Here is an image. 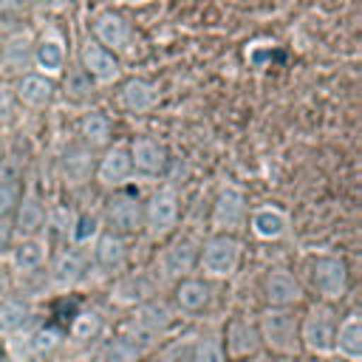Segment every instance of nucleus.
I'll return each mask as SVG.
<instances>
[{"label": "nucleus", "instance_id": "nucleus-1", "mask_svg": "<svg viewBox=\"0 0 362 362\" xmlns=\"http://www.w3.org/2000/svg\"><path fill=\"white\" fill-rule=\"evenodd\" d=\"M173 322H175V308H173V303L156 294V297H150V300L133 305V314H130V320L124 322L122 334H124L133 345H139V348L147 354V351L170 331Z\"/></svg>", "mask_w": 362, "mask_h": 362}, {"label": "nucleus", "instance_id": "nucleus-2", "mask_svg": "<svg viewBox=\"0 0 362 362\" xmlns=\"http://www.w3.org/2000/svg\"><path fill=\"white\" fill-rule=\"evenodd\" d=\"M243 257V243L235 232H212L198 243V272L206 280H226L238 272Z\"/></svg>", "mask_w": 362, "mask_h": 362}, {"label": "nucleus", "instance_id": "nucleus-3", "mask_svg": "<svg viewBox=\"0 0 362 362\" xmlns=\"http://www.w3.org/2000/svg\"><path fill=\"white\" fill-rule=\"evenodd\" d=\"M260 345L280 356L300 354V314L294 308H266L257 314Z\"/></svg>", "mask_w": 362, "mask_h": 362}, {"label": "nucleus", "instance_id": "nucleus-4", "mask_svg": "<svg viewBox=\"0 0 362 362\" xmlns=\"http://www.w3.org/2000/svg\"><path fill=\"white\" fill-rule=\"evenodd\" d=\"M337 311L334 303H314L300 317V351L311 356H334V334H337Z\"/></svg>", "mask_w": 362, "mask_h": 362}, {"label": "nucleus", "instance_id": "nucleus-5", "mask_svg": "<svg viewBox=\"0 0 362 362\" xmlns=\"http://www.w3.org/2000/svg\"><path fill=\"white\" fill-rule=\"evenodd\" d=\"M181 195L175 187H158L141 201V229L150 238H167L178 226Z\"/></svg>", "mask_w": 362, "mask_h": 362}, {"label": "nucleus", "instance_id": "nucleus-6", "mask_svg": "<svg viewBox=\"0 0 362 362\" xmlns=\"http://www.w3.org/2000/svg\"><path fill=\"white\" fill-rule=\"evenodd\" d=\"M195 266H198V243L187 235L173 238L156 255V277H161L164 283H178L189 277Z\"/></svg>", "mask_w": 362, "mask_h": 362}, {"label": "nucleus", "instance_id": "nucleus-7", "mask_svg": "<svg viewBox=\"0 0 362 362\" xmlns=\"http://www.w3.org/2000/svg\"><path fill=\"white\" fill-rule=\"evenodd\" d=\"M311 286L322 303H337L345 297L351 286V272L345 257L339 255H320L311 263Z\"/></svg>", "mask_w": 362, "mask_h": 362}, {"label": "nucleus", "instance_id": "nucleus-8", "mask_svg": "<svg viewBox=\"0 0 362 362\" xmlns=\"http://www.w3.org/2000/svg\"><path fill=\"white\" fill-rule=\"evenodd\" d=\"M90 40H96L99 45H105L107 51H113L119 57V54L130 51L136 34H133V25L124 14H119L113 8H102L90 20Z\"/></svg>", "mask_w": 362, "mask_h": 362}, {"label": "nucleus", "instance_id": "nucleus-9", "mask_svg": "<svg viewBox=\"0 0 362 362\" xmlns=\"http://www.w3.org/2000/svg\"><path fill=\"white\" fill-rule=\"evenodd\" d=\"M105 232H113L119 238H130L141 232V201L130 192H113L102 212Z\"/></svg>", "mask_w": 362, "mask_h": 362}, {"label": "nucleus", "instance_id": "nucleus-10", "mask_svg": "<svg viewBox=\"0 0 362 362\" xmlns=\"http://www.w3.org/2000/svg\"><path fill=\"white\" fill-rule=\"evenodd\" d=\"M249 215V198L238 184H223L212 201V229L235 232Z\"/></svg>", "mask_w": 362, "mask_h": 362}, {"label": "nucleus", "instance_id": "nucleus-11", "mask_svg": "<svg viewBox=\"0 0 362 362\" xmlns=\"http://www.w3.org/2000/svg\"><path fill=\"white\" fill-rule=\"evenodd\" d=\"M260 294L266 308H294L303 300V286L294 277V272H288L286 266H272L263 274Z\"/></svg>", "mask_w": 362, "mask_h": 362}, {"label": "nucleus", "instance_id": "nucleus-12", "mask_svg": "<svg viewBox=\"0 0 362 362\" xmlns=\"http://www.w3.org/2000/svg\"><path fill=\"white\" fill-rule=\"evenodd\" d=\"M127 156H130V164H133V175L139 173L144 178L164 175V170L170 164V150L156 136H136L127 144Z\"/></svg>", "mask_w": 362, "mask_h": 362}, {"label": "nucleus", "instance_id": "nucleus-13", "mask_svg": "<svg viewBox=\"0 0 362 362\" xmlns=\"http://www.w3.org/2000/svg\"><path fill=\"white\" fill-rule=\"evenodd\" d=\"M223 351H226V359H249L255 356L263 345H260V334H257V322L255 317H246V314H238L226 322V331H223Z\"/></svg>", "mask_w": 362, "mask_h": 362}, {"label": "nucleus", "instance_id": "nucleus-14", "mask_svg": "<svg viewBox=\"0 0 362 362\" xmlns=\"http://www.w3.org/2000/svg\"><path fill=\"white\" fill-rule=\"evenodd\" d=\"M90 79L93 85H110L122 76V62L113 51H107L105 45H99L96 40H85L79 48V62H76Z\"/></svg>", "mask_w": 362, "mask_h": 362}, {"label": "nucleus", "instance_id": "nucleus-15", "mask_svg": "<svg viewBox=\"0 0 362 362\" xmlns=\"http://www.w3.org/2000/svg\"><path fill=\"white\" fill-rule=\"evenodd\" d=\"M90 263L102 277H116L127 269V243L113 232H99L90 240Z\"/></svg>", "mask_w": 362, "mask_h": 362}, {"label": "nucleus", "instance_id": "nucleus-16", "mask_svg": "<svg viewBox=\"0 0 362 362\" xmlns=\"http://www.w3.org/2000/svg\"><path fill=\"white\" fill-rule=\"evenodd\" d=\"M85 272H88V257L76 246H65L48 263V283L59 291H68L85 280Z\"/></svg>", "mask_w": 362, "mask_h": 362}, {"label": "nucleus", "instance_id": "nucleus-17", "mask_svg": "<svg viewBox=\"0 0 362 362\" xmlns=\"http://www.w3.org/2000/svg\"><path fill=\"white\" fill-rule=\"evenodd\" d=\"M93 178L105 189H116V187L127 184L133 178V164H130V156H127V144L105 147V153L96 158Z\"/></svg>", "mask_w": 362, "mask_h": 362}, {"label": "nucleus", "instance_id": "nucleus-18", "mask_svg": "<svg viewBox=\"0 0 362 362\" xmlns=\"http://www.w3.org/2000/svg\"><path fill=\"white\" fill-rule=\"evenodd\" d=\"M8 221H11V229H14V238H34V235H42V229L48 223V209H45L42 198L28 189V192L20 195Z\"/></svg>", "mask_w": 362, "mask_h": 362}, {"label": "nucleus", "instance_id": "nucleus-19", "mask_svg": "<svg viewBox=\"0 0 362 362\" xmlns=\"http://www.w3.org/2000/svg\"><path fill=\"white\" fill-rule=\"evenodd\" d=\"M8 269L11 274H37L48 263V240L42 235L34 238H14L8 255Z\"/></svg>", "mask_w": 362, "mask_h": 362}, {"label": "nucleus", "instance_id": "nucleus-20", "mask_svg": "<svg viewBox=\"0 0 362 362\" xmlns=\"http://www.w3.org/2000/svg\"><path fill=\"white\" fill-rule=\"evenodd\" d=\"M150 297H156V277L147 272H122L110 286V300L116 305L133 308Z\"/></svg>", "mask_w": 362, "mask_h": 362}, {"label": "nucleus", "instance_id": "nucleus-21", "mask_svg": "<svg viewBox=\"0 0 362 362\" xmlns=\"http://www.w3.org/2000/svg\"><path fill=\"white\" fill-rule=\"evenodd\" d=\"M11 88H14V99L28 110H45L57 96V82L37 71L17 76V82Z\"/></svg>", "mask_w": 362, "mask_h": 362}, {"label": "nucleus", "instance_id": "nucleus-22", "mask_svg": "<svg viewBox=\"0 0 362 362\" xmlns=\"http://www.w3.org/2000/svg\"><path fill=\"white\" fill-rule=\"evenodd\" d=\"M93 167H96V156L88 144L74 141L62 150L59 156V175L68 187H82L93 178Z\"/></svg>", "mask_w": 362, "mask_h": 362}, {"label": "nucleus", "instance_id": "nucleus-23", "mask_svg": "<svg viewBox=\"0 0 362 362\" xmlns=\"http://www.w3.org/2000/svg\"><path fill=\"white\" fill-rule=\"evenodd\" d=\"M0 68L11 76H23L34 71V37L25 31L8 34L0 42Z\"/></svg>", "mask_w": 362, "mask_h": 362}, {"label": "nucleus", "instance_id": "nucleus-24", "mask_svg": "<svg viewBox=\"0 0 362 362\" xmlns=\"http://www.w3.org/2000/svg\"><path fill=\"white\" fill-rule=\"evenodd\" d=\"M249 232L257 240H280L288 235L291 229V218L286 209H280L277 204H260L255 206L249 215Z\"/></svg>", "mask_w": 362, "mask_h": 362}, {"label": "nucleus", "instance_id": "nucleus-25", "mask_svg": "<svg viewBox=\"0 0 362 362\" xmlns=\"http://www.w3.org/2000/svg\"><path fill=\"white\" fill-rule=\"evenodd\" d=\"M212 303V286L206 277H184L173 288V308L181 314H201Z\"/></svg>", "mask_w": 362, "mask_h": 362}, {"label": "nucleus", "instance_id": "nucleus-26", "mask_svg": "<svg viewBox=\"0 0 362 362\" xmlns=\"http://www.w3.org/2000/svg\"><path fill=\"white\" fill-rule=\"evenodd\" d=\"M65 65H68L65 42L57 34H42L40 40H34V71L37 74L48 79H59Z\"/></svg>", "mask_w": 362, "mask_h": 362}, {"label": "nucleus", "instance_id": "nucleus-27", "mask_svg": "<svg viewBox=\"0 0 362 362\" xmlns=\"http://www.w3.org/2000/svg\"><path fill=\"white\" fill-rule=\"evenodd\" d=\"M116 99H119L122 110H127V113H147L158 105V85L144 76H130L119 85Z\"/></svg>", "mask_w": 362, "mask_h": 362}, {"label": "nucleus", "instance_id": "nucleus-28", "mask_svg": "<svg viewBox=\"0 0 362 362\" xmlns=\"http://www.w3.org/2000/svg\"><path fill=\"white\" fill-rule=\"evenodd\" d=\"M334 354L342 356L345 362H362V317H359V311H351L337 322Z\"/></svg>", "mask_w": 362, "mask_h": 362}, {"label": "nucleus", "instance_id": "nucleus-29", "mask_svg": "<svg viewBox=\"0 0 362 362\" xmlns=\"http://www.w3.org/2000/svg\"><path fill=\"white\" fill-rule=\"evenodd\" d=\"M79 141L88 144L90 150H99V147H107L110 139H113V122L105 110L99 107H88L82 116H79Z\"/></svg>", "mask_w": 362, "mask_h": 362}, {"label": "nucleus", "instance_id": "nucleus-30", "mask_svg": "<svg viewBox=\"0 0 362 362\" xmlns=\"http://www.w3.org/2000/svg\"><path fill=\"white\" fill-rule=\"evenodd\" d=\"M34 308L25 297H3L0 300V337H17L28 328Z\"/></svg>", "mask_w": 362, "mask_h": 362}, {"label": "nucleus", "instance_id": "nucleus-31", "mask_svg": "<svg viewBox=\"0 0 362 362\" xmlns=\"http://www.w3.org/2000/svg\"><path fill=\"white\" fill-rule=\"evenodd\" d=\"M93 90H96L93 79L79 65H65V71H62V93H65L68 102L85 105L93 96Z\"/></svg>", "mask_w": 362, "mask_h": 362}, {"label": "nucleus", "instance_id": "nucleus-32", "mask_svg": "<svg viewBox=\"0 0 362 362\" xmlns=\"http://www.w3.org/2000/svg\"><path fill=\"white\" fill-rule=\"evenodd\" d=\"M141 359H144V351L139 345H133L124 334L110 337L99 348V356H96V362H141Z\"/></svg>", "mask_w": 362, "mask_h": 362}, {"label": "nucleus", "instance_id": "nucleus-33", "mask_svg": "<svg viewBox=\"0 0 362 362\" xmlns=\"http://www.w3.org/2000/svg\"><path fill=\"white\" fill-rule=\"evenodd\" d=\"M189 362H226L221 334H201L189 348Z\"/></svg>", "mask_w": 362, "mask_h": 362}, {"label": "nucleus", "instance_id": "nucleus-34", "mask_svg": "<svg viewBox=\"0 0 362 362\" xmlns=\"http://www.w3.org/2000/svg\"><path fill=\"white\" fill-rule=\"evenodd\" d=\"M99 334H102V320H99L96 311H82V314L74 320V325H71V337H74L76 342L96 339Z\"/></svg>", "mask_w": 362, "mask_h": 362}, {"label": "nucleus", "instance_id": "nucleus-35", "mask_svg": "<svg viewBox=\"0 0 362 362\" xmlns=\"http://www.w3.org/2000/svg\"><path fill=\"white\" fill-rule=\"evenodd\" d=\"M68 232H71V238H74V243H90L99 232H102V226H99V218L96 215H76L74 221H71V226H68Z\"/></svg>", "mask_w": 362, "mask_h": 362}, {"label": "nucleus", "instance_id": "nucleus-36", "mask_svg": "<svg viewBox=\"0 0 362 362\" xmlns=\"http://www.w3.org/2000/svg\"><path fill=\"white\" fill-rule=\"evenodd\" d=\"M20 195H23V187H20L14 178L0 175V218H8V215L14 212Z\"/></svg>", "mask_w": 362, "mask_h": 362}, {"label": "nucleus", "instance_id": "nucleus-37", "mask_svg": "<svg viewBox=\"0 0 362 362\" xmlns=\"http://www.w3.org/2000/svg\"><path fill=\"white\" fill-rule=\"evenodd\" d=\"M57 345H59V334L51 331V328H40V331H34V334L25 337V348L31 354H45V351H51Z\"/></svg>", "mask_w": 362, "mask_h": 362}, {"label": "nucleus", "instance_id": "nucleus-38", "mask_svg": "<svg viewBox=\"0 0 362 362\" xmlns=\"http://www.w3.org/2000/svg\"><path fill=\"white\" fill-rule=\"evenodd\" d=\"M14 105H17V99H14V88H11L6 79H0V124H6V122L11 119Z\"/></svg>", "mask_w": 362, "mask_h": 362}, {"label": "nucleus", "instance_id": "nucleus-39", "mask_svg": "<svg viewBox=\"0 0 362 362\" xmlns=\"http://www.w3.org/2000/svg\"><path fill=\"white\" fill-rule=\"evenodd\" d=\"M11 243H14V229H11V221H8V218H0V260L8 255Z\"/></svg>", "mask_w": 362, "mask_h": 362}, {"label": "nucleus", "instance_id": "nucleus-40", "mask_svg": "<svg viewBox=\"0 0 362 362\" xmlns=\"http://www.w3.org/2000/svg\"><path fill=\"white\" fill-rule=\"evenodd\" d=\"M11 294V269L6 260H0V300Z\"/></svg>", "mask_w": 362, "mask_h": 362}, {"label": "nucleus", "instance_id": "nucleus-41", "mask_svg": "<svg viewBox=\"0 0 362 362\" xmlns=\"http://www.w3.org/2000/svg\"><path fill=\"white\" fill-rule=\"evenodd\" d=\"M20 6H23V0H0V14H14V11H20Z\"/></svg>", "mask_w": 362, "mask_h": 362}, {"label": "nucleus", "instance_id": "nucleus-42", "mask_svg": "<svg viewBox=\"0 0 362 362\" xmlns=\"http://www.w3.org/2000/svg\"><path fill=\"white\" fill-rule=\"evenodd\" d=\"M45 6H48V8H54V11H62V8H68V6H71V0H45Z\"/></svg>", "mask_w": 362, "mask_h": 362}, {"label": "nucleus", "instance_id": "nucleus-43", "mask_svg": "<svg viewBox=\"0 0 362 362\" xmlns=\"http://www.w3.org/2000/svg\"><path fill=\"white\" fill-rule=\"evenodd\" d=\"M3 170H6V144L0 139V175H3Z\"/></svg>", "mask_w": 362, "mask_h": 362}, {"label": "nucleus", "instance_id": "nucleus-44", "mask_svg": "<svg viewBox=\"0 0 362 362\" xmlns=\"http://www.w3.org/2000/svg\"><path fill=\"white\" fill-rule=\"evenodd\" d=\"M119 3H124V6H147L153 0H119Z\"/></svg>", "mask_w": 362, "mask_h": 362}]
</instances>
